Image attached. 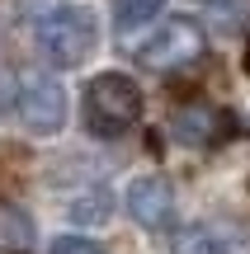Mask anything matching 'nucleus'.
<instances>
[{
  "instance_id": "nucleus-3",
  "label": "nucleus",
  "mask_w": 250,
  "mask_h": 254,
  "mask_svg": "<svg viewBox=\"0 0 250 254\" xmlns=\"http://www.w3.org/2000/svg\"><path fill=\"white\" fill-rule=\"evenodd\" d=\"M198 57H203V28H198V19H189V14L161 19L147 43H137V66L161 71V75L166 71H184V66L198 62Z\"/></svg>"
},
{
  "instance_id": "nucleus-5",
  "label": "nucleus",
  "mask_w": 250,
  "mask_h": 254,
  "mask_svg": "<svg viewBox=\"0 0 250 254\" xmlns=\"http://www.w3.org/2000/svg\"><path fill=\"white\" fill-rule=\"evenodd\" d=\"M128 217L147 231H170L175 226V189L166 174H142L128 184Z\"/></svg>"
},
{
  "instance_id": "nucleus-13",
  "label": "nucleus",
  "mask_w": 250,
  "mask_h": 254,
  "mask_svg": "<svg viewBox=\"0 0 250 254\" xmlns=\"http://www.w3.org/2000/svg\"><path fill=\"white\" fill-rule=\"evenodd\" d=\"M246 71H250V47H246Z\"/></svg>"
},
{
  "instance_id": "nucleus-6",
  "label": "nucleus",
  "mask_w": 250,
  "mask_h": 254,
  "mask_svg": "<svg viewBox=\"0 0 250 254\" xmlns=\"http://www.w3.org/2000/svg\"><path fill=\"white\" fill-rule=\"evenodd\" d=\"M175 254H250L246 231L222 226V221H194V226H179L170 240Z\"/></svg>"
},
{
  "instance_id": "nucleus-2",
  "label": "nucleus",
  "mask_w": 250,
  "mask_h": 254,
  "mask_svg": "<svg viewBox=\"0 0 250 254\" xmlns=\"http://www.w3.org/2000/svg\"><path fill=\"white\" fill-rule=\"evenodd\" d=\"M33 38H38V52L52 66L71 71V66L90 62V52L99 47V19L90 5H57L52 14L38 19Z\"/></svg>"
},
{
  "instance_id": "nucleus-12",
  "label": "nucleus",
  "mask_w": 250,
  "mask_h": 254,
  "mask_svg": "<svg viewBox=\"0 0 250 254\" xmlns=\"http://www.w3.org/2000/svg\"><path fill=\"white\" fill-rule=\"evenodd\" d=\"M14 104H19V85L9 80V75H0V118H5Z\"/></svg>"
},
{
  "instance_id": "nucleus-4",
  "label": "nucleus",
  "mask_w": 250,
  "mask_h": 254,
  "mask_svg": "<svg viewBox=\"0 0 250 254\" xmlns=\"http://www.w3.org/2000/svg\"><path fill=\"white\" fill-rule=\"evenodd\" d=\"M14 113L24 118V127L33 136H57L66 127V113H71V104H66V90L52 80V75H28V80H19V104Z\"/></svg>"
},
{
  "instance_id": "nucleus-7",
  "label": "nucleus",
  "mask_w": 250,
  "mask_h": 254,
  "mask_svg": "<svg viewBox=\"0 0 250 254\" xmlns=\"http://www.w3.org/2000/svg\"><path fill=\"white\" fill-rule=\"evenodd\" d=\"M232 113L213 109V104H184V109L170 118V132H175V141L184 146H217L232 136Z\"/></svg>"
},
{
  "instance_id": "nucleus-1",
  "label": "nucleus",
  "mask_w": 250,
  "mask_h": 254,
  "mask_svg": "<svg viewBox=\"0 0 250 254\" xmlns=\"http://www.w3.org/2000/svg\"><path fill=\"white\" fill-rule=\"evenodd\" d=\"M81 118L85 132L99 141H118L123 132H132L142 118V85L123 71H104L85 85L81 94Z\"/></svg>"
},
{
  "instance_id": "nucleus-9",
  "label": "nucleus",
  "mask_w": 250,
  "mask_h": 254,
  "mask_svg": "<svg viewBox=\"0 0 250 254\" xmlns=\"http://www.w3.org/2000/svg\"><path fill=\"white\" fill-rule=\"evenodd\" d=\"M198 9H203L208 19H213V28H222V33H232V28H241L250 0H198Z\"/></svg>"
},
{
  "instance_id": "nucleus-8",
  "label": "nucleus",
  "mask_w": 250,
  "mask_h": 254,
  "mask_svg": "<svg viewBox=\"0 0 250 254\" xmlns=\"http://www.w3.org/2000/svg\"><path fill=\"white\" fill-rule=\"evenodd\" d=\"M161 9H166V0H113V28L132 33V28L151 24Z\"/></svg>"
},
{
  "instance_id": "nucleus-10",
  "label": "nucleus",
  "mask_w": 250,
  "mask_h": 254,
  "mask_svg": "<svg viewBox=\"0 0 250 254\" xmlns=\"http://www.w3.org/2000/svg\"><path fill=\"white\" fill-rule=\"evenodd\" d=\"M71 217H76V221H90V226H94V221H104V217H109V193L90 189L85 198L71 202Z\"/></svg>"
},
{
  "instance_id": "nucleus-11",
  "label": "nucleus",
  "mask_w": 250,
  "mask_h": 254,
  "mask_svg": "<svg viewBox=\"0 0 250 254\" xmlns=\"http://www.w3.org/2000/svg\"><path fill=\"white\" fill-rule=\"evenodd\" d=\"M47 254H104V250L94 245L90 236H57V240H52V250H47Z\"/></svg>"
}]
</instances>
